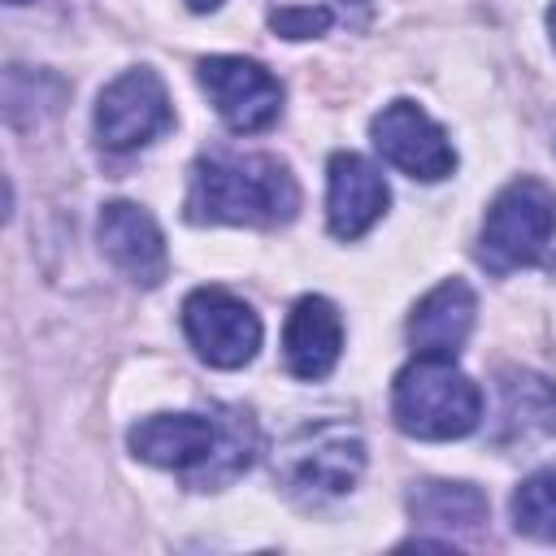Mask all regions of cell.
I'll use <instances>...</instances> for the list:
<instances>
[{"instance_id": "obj_19", "label": "cell", "mask_w": 556, "mask_h": 556, "mask_svg": "<svg viewBox=\"0 0 556 556\" xmlns=\"http://www.w3.org/2000/svg\"><path fill=\"white\" fill-rule=\"evenodd\" d=\"M222 0H187V9H195V13H208V9H217Z\"/></svg>"}, {"instance_id": "obj_18", "label": "cell", "mask_w": 556, "mask_h": 556, "mask_svg": "<svg viewBox=\"0 0 556 556\" xmlns=\"http://www.w3.org/2000/svg\"><path fill=\"white\" fill-rule=\"evenodd\" d=\"M330 22H334V13H330L326 4H291V9H274V13H269V26H274L282 39H313V35H321Z\"/></svg>"}, {"instance_id": "obj_4", "label": "cell", "mask_w": 556, "mask_h": 556, "mask_svg": "<svg viewBox=\"0 0 556 556\" xmlns=\"http://www.w3.org/2000/svg\"><path fill=\"white\" fill-rule=\"evenodd\" d=\"M361 469H365V443L343 421H308L274 456L278 482L300 500L343 495L356 486Z\"/></svg>"}, {"instance_id": "obj_21", "label": "cell", "mask_w": 556, "mask_h": 556, "mask_svg": "<svg viewBox=\"0 0 556 556\" xmlns=\"http://www.w3.org/2000/svg\"><path fill=\"white\" fill-rule=\"evenodd\" d=\"M9 4H30V0H9Z\"/></svg>"}, {"instance_id": "obj_8", "label": "cell", "mask_w": 556, "mask_h": 556, "mask_svg": "<svg viewBox=\"0 0 556 556\" xmlns=\"http://www.w3.org/2000/svg\"><path fill=\"white\" fill-rule=\"evenodd\" d=\"M374 148L382 161L404 169L417 182H439L456 169V148L447 143L443 126L413 100H391L374 122H369Z\"/></svg>"}, {"instance_id": "obj_14", "label": "cell", "mask_w": 556, "mask_h": 556, "mask_svg": "<svg viewBox=\"0 0 556 556\" xmlns=\"http://www.w3.org/2000/svg\"><path fill=\"white\" fill-rule=\"evenodd\" d=\"M556 434V387L526 369L500 374V439Z\"/></svg>"}, {"instance_id": "obj_15", "label": "cell", "mask_w": 556, "mask_h": 556, "mask_svg": "<svg viewBox=\"0 0 556 556\" xmlns=\"http://www.w3.org/2000/svg\"><path fill=\"white\" fill-rule=\"evenodd\" d=\"M408 513L417 526L443 530V543H452V534L486 521V495L469 482H434L430 478L408 491Z\"/></svg>"}, {"instance_id": "obj_7", "label": "cell", "mask_w": 556, "mask_h": 556, "mask_svg": "<svg viewBox=\"0 0 556 556\" xmlns=\"http://www.w3.org/2000/svg\"><path fill=\"white\" fill-rule=\"evenodd\" d=\"M200 87L208 91L222 122L239 135H256L274 126L282 113V83L261 61L248 56H204Z\"/></svg>"}, {"instance_id": "obj_1", "label": "cell", "mask_w": 556, "mask_h": 556, "mask_svg": "<svg viewBox=\"0 0 556 556\" xmlns=\"http://www.w3.org/2000/svg\"><path fill=\"white\" fill-rule=\"evenodd\" d=\"M300 208L291 169L269 152H208L191 169L187 222L282 226Z\"/></svg>"}, {"instance_id": "obj_12", "label": "cell", "mask_w": 556, "mask_h": 556, "mask_svg": "<svg viewBox=\"0 0 556 556\" xmlns=\"http://www.w3.org/2000/svg\"><path fill=\"white\" fill-rule=\"evenodd\" d=\"M343 352V321L326 295H300L282 326V356L287 369L304 382H317L334 369Z\"/></svg>"}, {"instance_id": "obj_9", "label": "cell", "mask_w": 556, "mask_h": 556, "mask_svg": "<svg viewBox=\"0 0 556 556\" xmlns=\"http://www.w3.org/2000/svg\"><path fill=\"white\" fill-rule=\"evenodd\" d=\"M391 204L387 178L356 152H334L326 165V222L334 239H361Z\"/></svg>"}, {"instance_id": "obj_3", "label": "cell", "mask_w": 556, "mask_h": 556, "mask_svg": "<svg viewBox=\"0 0 556 556\" xmlns=\"http://www.w3.org/2000/svg\"><path fill=\"white\" fill-rule=\"evenodd\" d=\"M556 235V191L539 178H513L482 217L478 256L491 274L526 269L543 261Z\"/></svg>"}, {"instance_id": "obj_20", "label": "cell", "mask_w": 556, "mask_h": 556, "mask_svg": "<svg viewBox=\"0 0 556 556\" xmlns=\"http://www.w3.org/2000/svg\"><path fill=\"white\" fill-rule=\"evenodd\" d=\"M547 30H552V43H556V4L547 9Z\"/></svg>"}, {"instance_id": "obj_6", "label": "cell", "mask_w": 556, "mask_h": 556, "mask_svg": "<svg viewBox=\"0 0 556 556\" xmlns=\"http://www.w3.org/2000/svg\"><path fill=\"white\" fill-rule=\"evenodd\" d=\"M182 330L191 348L217 369H239L261 348V317L222 287H195L182 300Z\"/></svg>"}, {"instance_id": "obj_13", "label": "cell", "mask_w": 556, "mask_h": 556, "mask_svg": "<svg viewBox=\"0 0 556 556\" xmlns=\"http://www.w3.org/2000/svg\"><path fill=\"white\" fill-rule=\"evenodd\" d=\"M473 313H478V300H473L469 282H460V278L439 282L434 291H426L417 300V308L408 317V343H413V352L456 356L460 343L473 330Z\"/></svg>"}, {"instance_id": "obj_2", "label": "cell", "mask_w": 556, "mask_h": 556, "mask_svg": "<svg viewBox=\"0 0 556 556\" xmlns=\"http://www.w3.org/2000/svg\"><path fill=\"white\" fill-rule=\"evenodd\" d=\"M391 417L413 439H460L482 417V391L452 356L417 352L391 382Z\"/></svg>"}, {"instance_id": "obj_10", "label": "cell", "mask_w": 556, "mask_h": 556, "mask_svg": "<svg viewBox=\"0 0 556 556\" xmlns=\"http://www.w3.org/2000/svg\"><path fill=\"white\" fill-rule=\"evenodd\" d=\"M100 248L104 256L139 287H156L169 274V252L161 239V226L152 222L148 208L130 200H113L100 208Z\"/></svg>"}, {"instance_id": "obj_17", "label": "cell", "mask_w": 556, "mask_h": 556, "mask_svg": "<svg viewBox=\"0 0 556 556\" xmlns=\"http://www.w3.org/2000/svg\"><path fill=\"white\" fill-rule=\"evenodd\" d=\"M513 526L539 543H556V469H539L513 491Z\"/></svg>"}, {"instance_id": "obj_11", "label": "cell", "mask_w": 556, "mask_h": 556, "mask_svg": "<svg viewBox=\"0 0 556 556\" xmlns=\"http://www.w3.org/2000/svg\"><path fill=\"white\" fill-rule=\"evenodd\" d=\"M222 421L217 417H200V413H156L143 417L139 426H130L126 443L139 460L156 465V469H178L182 478H191L217 447Z\"/></svg>"}, {"instance_id": "obj_16", "label": "cell", "mask_w": 556, "mask_h": 556, "mask_svg": "<svg viewBox=\"0 0 556 556\" xmlns=\"http://www.w3.org/2000/svg\"><path fill=\"white\" fill-rule=\"evenodd\" d=\"M217 421H222V434H217L213 456L187 478V486H195V491L226 486L230 478H239V473L256 460V447H261V434H256L252 413H243V408H222Z\"/></svg>"}, {"instance_id": "obj_5", "label": "cell", "mask_w": 556, "mask_h": 556, "mask_svg": "<svg viewBox=\"0 0 556 556\" xmlns=\"http://www.w3.org/2000/svg\"><path fill=\"white\" fill-rule=\"evenodd\" d=\"M174 126V104L156 70H126L96 100V139L109 152H130L152 143Z\"/></svg>"}]
</instances>
